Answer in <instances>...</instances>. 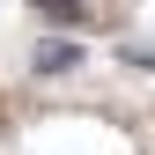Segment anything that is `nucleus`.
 Segmentation results:
<instances>
[{
  "mask_svg": "<svg viewBox=\"0 0 155 155\" xmlns=\"http://www.w3.org/2000/svg\"><path fill=\"white\" fill-rule=\"evenodd\" d=\"M74 67H81V45H67V37L37 45V74H74Z\"/></svg>",
  "mask_w": 155,
  "mask_h": 155,
  "instance_id": "f257e3e1",
  "label": "nucleus"
},
{
  "mask_svg": "<svg viewBox=\"0 0 155 155\" xmlns=\"http://www.w3.org/2000/svg\"><path fill=\"white\" fill-rule=\"evenodd\" d=\"M126 67H155V52H133V45H126Z\"/></svg>",
  "mask_w": 155,
  "mask_h": 155,
  "instance_id": "f03ea898",
  "label": "nucleus"
},
{
  "mask_svg": "<svg viewBox=\"0 0 155 155\" xmlns=\"http://www.w3.org/2000/svg\"><path fill=\"white\" fill-rule=\"evenodd\" d=\"M45 8H52V15H74V0H45Z\"/></svg>",
  "mask_w": 155,
  "mask_h": 155,
  "instance_id": "7ed1b4c3",
  "label": "nucleus"
}]
</instances>
